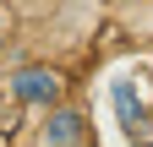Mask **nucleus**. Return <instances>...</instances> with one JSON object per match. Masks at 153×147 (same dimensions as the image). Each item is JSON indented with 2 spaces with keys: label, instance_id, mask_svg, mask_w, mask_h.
<instances>
[{
  "label": "nucleus",
  "instance_id": "nucleus-1",
  "mask_svg": "<svg viewBox=\"0 0 153 147\" xmlns=\"http://www.w3.org/2000/svg\"><path fill=\"white\" fill-rule=\"evenodd\" d=\"M6 93H11V104H22V109H55L66 98V76L55 65H16L6 76Z\"/></svg>",
  "mask_w": 153,
  "mask_h": 147
},
{
  "label": "nucleus",
  "instance_id": "nucleus-2",
  "mask_svg": "<svg viewBox=\"0 0 153 147\" xmlns=\"http://www.w3.org/2000/svg\"><path fill=\"white\" fill-rule=\"evenodd\" d=\"M33 142L38 147H88V115L76 104H55V109H44Z\"/></svg>",
  "mask_w": 153,
  "mask_h": 147
},
{
  "label": "nucleus",
  "instance_id": "nucleus-3",
  "mask_svg": "<svg viewBox=\"0 0 153 147\" xmlns=\"http://www.w3.org/2000/svg\"><path fill=\"white\" fill-rule=\"evenodd\" d=\"M115 109H120V125L131 136H142L148 125H142V104H137V93H131V82H115Z\"/></svg>",
  "mask_w": 153,
  "mask_h": 147
},
{
  "label": "nucleus",
  "instance_id": "nucleus-4",
  "mask_svg": "<svg viewBox=\"0 0 153 147\" xmlns=\"http://www.w3.org/2000/svg\"><path fill=\"white\" fill-rule=\"evenodd\" d=\"M6 44H11V11L0 6V54H6Z\"/></svg>",
  "mask_w": 153,
  "mask_h": 147
},
{
  "label": "nucleus",
  "instance_id": "nucleus-5",
  "mask_svg": "<svg viewBox=\"0 0 153 147\" xmlns=\"http://www.w3.org/2000/svg\"><path fill=\"white\" fill-rule=\"evenodd\" d=\"M131 147H153V142H148V136H137V142H131Z\"/></svg>",
  "mask_w": 153,
  "mask_h": 147
},
{
  "label": "nucleus",
  "instance_id": "nucleus-6",
  "mask_svg": "<svg viewBox=\"0 0 153 147\" xmlns=\"http://www.w3.org/2000/svg\"><path fill=\"white\" fill-rule=\"evenodd\" d=\"M0 147H11V142H0Z\"/></svg>",
  "mask_w": 153,
  "mask_h": 147
}]
</instances>
